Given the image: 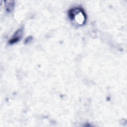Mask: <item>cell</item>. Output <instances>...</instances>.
<instances>
[{"label":"cell","mask_w":127,"mask_h":127,"mask_svg":"<svg viewBox=\"0 0 127 127\" xmlns=\"http://www.w3.org/2000/svg\"><path fill=\"white\" fill-rule=\"evenodd\" d=\"M67 14L70 21L75 26H82L86 22V14L81 7H74L71 8L68 11Z\"/></svg>","instance_id":"cell-1"},{"label":"cell","mask_w":127,"mask_h":127,"mask_svg":"<svg viewBox=\"0 0 127 127\" xmlns=\"http://www.w3.org/2000/svg\"><path fill=\"white\" fill-rule=\"evenodd\" d=\"M23 33V30L22 28H21L18 29L15 32V33L13 35L11 38L9 39L8 41V43L10 45H12L19 42L22 37Z\"/></svg>","instance_id":"cell-2"}]
</instances>
